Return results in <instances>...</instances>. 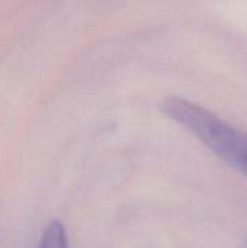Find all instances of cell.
Returning a JSON list of instances; mask_svg holds the SVG:
<instances>
[{
  "label": "cell",
  "instance_id": "obj_1",
  "mask_svg": "<svg viewBox=\"0 0 247 248\" xmlns=\"http://www.w3.org/2000/svg\"><path fill=\"white\" fill-rule=\"evenodd\" d=\"M160 109L223 163L247 177V132L202 105L181 96L165 97Z\"/></svg>",
  "mask_w": 247,
  "mask_h": 248
},
{
  "label": "cell",
  "instance_id": "obj_2",
  "mask_svg": "<svg viewBox=\"0 0 247 248\" xmlns=\"http://www.w3.org/2000/svg\"><path fill=\"white\" fill-rule=\"evenodd\" d=\"M38 248H68L67 231L60 219H51L45 225Z\"/></svg>",
  "mask_w": 247,
  "mask_h": 248
},
{
  "label": "cell",
  "instance_id": "obj_3",
  "mask_svg": "<svg viewBox=\"0 0 247 248\" xmlns=\"http://www.w3.org/2000/svg\"><path fill=\"white\" fill-rule=\"evenodd\" d=\"M246 248H247V241H246Z\"/></svg>",
  "mask_w": 247,
  "mask_h": 248
}]
</instances>
